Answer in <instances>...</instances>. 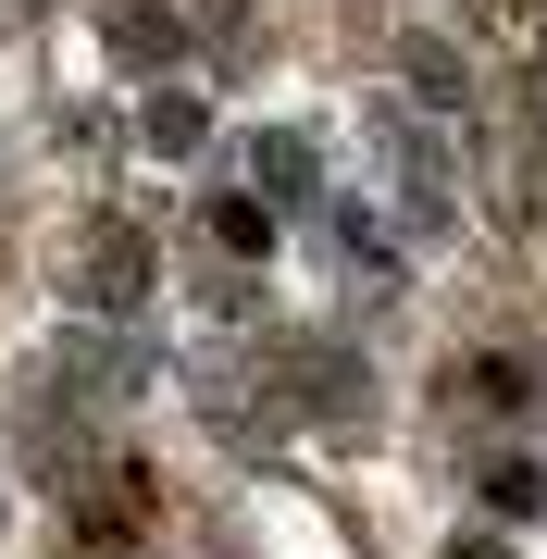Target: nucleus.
Returning <instances> with one entry per match:
<instances>
[{"mask_svg": "<svg viewBox=\"0 0 547 559\" xmlns=\"http://www.w3.org/2000/svg\"><path fill=\"white\" fill-rule=\"evenodd\" d=\"M100 25H112V50H124V62H175V50H187V25H175V0H112Z\"/></svg>", "mask_w": 547, "mask_h": 559, "instance_id": "1", "label": "nucleus"}, {"mask_svg": "<svg viewBox=\"0 0 547 559\" xmlns=\"http://www.w3.org/2000/svg\"><path fill=\"white\" fill-rule=\"evenodd\" d=\"M150 150H163V162L200 150V100H187V87H175V100H150Z\"/></svg>", "mask_w": 547, "mask_h": 559, "instance_id": "2", "label": "nucleus"}, {"mask_svg": "<svg viewBox=\"0 0 547 559\" xmlns=\"http://www.w3.org/2000/svg\"><path fill=\"white\" fill-rule=\"evenodd\" d=\"M87 286H100V299L124 311V299H138V286H150V249H138V237H112V249H100V274H87Z\"/></svg>", "mask_w": 547, "mask_h": 559, "instance_id": "3", "label": "nucleus"}, {"mask_svg": "<svg viewBox=\"0 0 547 559\" xmlns=\"http://www.w3.org/2000/svg\"><path fill=\"white\" fill-rule=\"evenodd\" d=\"M212 237H224V249H274V212H262V200H224Z\"/></svg>", "mask_w": 547, "mask_h": 559, "instance_id": "4", "label": "nucleus"}, {"mask_svg": "<svg viewBox=\"0 0 547 559\" xmlns=\"http://www.w3.org/2000/svg\"><path fill=\"white\" fill-rule=\"evenodd\" d=\"M262 187H274V200H299V187H311V150L274 138V150H262Z\"/></svg>", "mask_w": 547, "mask_h": 559, "instance_id": "5", "label": "nucleus"}, {"mask_svg": "<svg viewBox=\"0 0 547 559\" xmlns=\"http://www.w3.org/2000/svg\"><path fill=\"white\" fill-rule=\"evenodd\" d=\"M448 559H498V547H448Z\"/></svg>", "mask_w": 547, "mask_h": 559, "instance_id": "6", "label": "nucleus"}]
</instances>
